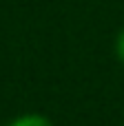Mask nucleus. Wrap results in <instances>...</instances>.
Instances as JSON below:
<instances>
[{
    "instance_id": "obj_2",
    "label": "nucleus",
    "mask_w": 124,
    "mask_h": 126,
    "mask_svg": "<svg viewBox=\"0 0 124 126\" xmlns=\"http://www.w3.org/2000/svg\"><path fill=\"white\" fill-rule=\"evenodd\" d=\"M113 51H115V58L120 60L124 64V27L118 31V35H115V42H113Z\"/></svg>"
},
{
    "instance_id": "obj_1",
    "label": "nucleus",
    "mask_w": 124,
    "mask_h": 126,
    "mask_svg": "<svg viewBox=\"0 0 124 126\" xmlns=\"http://www.w3.org/2000/svg\"><path fill=\"white\" fill-rule=\"evenodd\" d=\"M7 126H53V122L40 113H24V115H18L16 120H11Z\"/></svg>"
}]
</instances>
